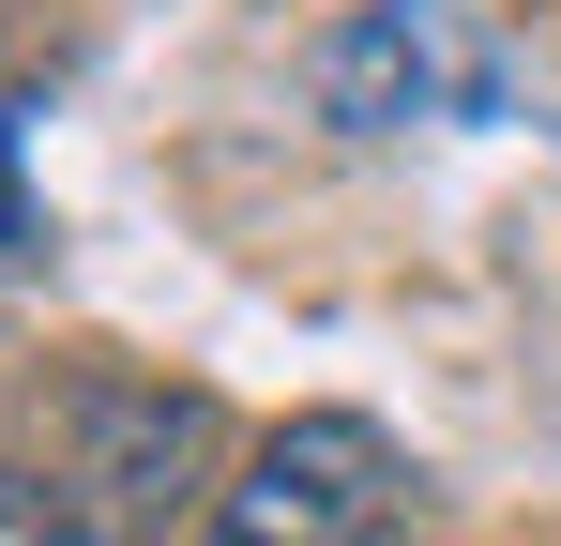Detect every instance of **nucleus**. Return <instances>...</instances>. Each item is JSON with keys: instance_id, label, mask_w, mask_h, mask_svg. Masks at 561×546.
<instances>
[{"instance_id": "obj_2", "label": "nucleus", "mask_w": 561, "mask_h": 546, "mask_svg": "<svg viewBox=\"0 0 561 546\" xmlns=\"http://www.w3.org/2000/svg\"><path fill=\"white\" fill-rule=\"evenodd\" d=\"M501 106V46L456 0H350L319 31V122L350 137H410V122H485Z\"/></svg>"}, {"instance_id": "obj_4", "label": "nucleus", "mask_w": 561, "mask_h": 546, "mask_svg": "<svg viewBox=\"0 0 561 546\" xmlns=\"http://www.w3.org/2000/svg\"><path fill=\"white\" fill-rule=\"evenodd\" d=\"M15 152H31V91H0V273L46 259V213H31V168Z\"/></svg>"}, {"instance_id": "obj_5", "label": "nucleus", "mask_w": 561, "mask_h": 546, "mask_svg": "<svg viewBox=\"0 0 561 546\" xmlns=\"http://www.w3.org/2000/svg\"><path fill=\"white\" fill-rule=\"evenodd\" d=\"M0 546H77V532H61V516H46V486H31L15 455H0Z\"/></svg>"}, {"instance_id": "obj_3", "label": "nucleus", "mask_w": 561, "mask_h": 546, "mask_svg": "<svg viewBox=\"0 0 561 546\" xmlns=\"http://www.w3.org/2000/svg\"><path fill=\"white\" fill-rule=\"evenodd\" d=\"M394 441L365 410H288L243 455V486H213V546H379L394 532Z\"/></svg>"}, {"instance_id": "obj_1", "label": "nucleus", "mask_w": 561, "mask_h": 546, "mask_svg": "<svg viewBox=\"0 0 561 546\" xmlns=\"http://www.w3.org/2000/svg\"><path fill=\"white\" fill-rule=\"evenodd\" d=\"M15 470L46 486V516L77 546H152L213 470V395L152 364H61L15 425Z\"/></svg>"}]
</instances>
